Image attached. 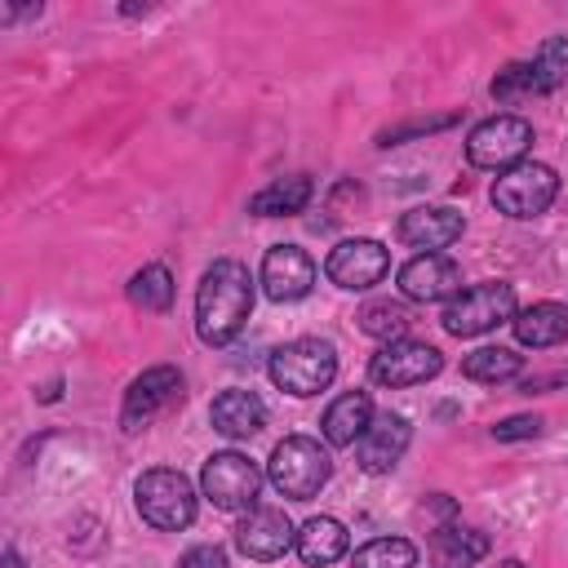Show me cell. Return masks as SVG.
I'll return each mask as SVG.
<instances>
[{
  "label": "cell",
  "instance_id": "1",
  "mask_svg": "<svg viewBox=\"0 0 568 568\" xmlns=\"http://www.w3.org/2000/svg\"><path fill=\"white\" fill-rule=\"evenodd\" d=\"M253 311V275L235 257H217L195 288V333L204 346H231Z\"/></svg>",
  "mask_w": 568,
  "mask_h": 568
},
{
  "label": "cell",
  "instance_id": "2",
  "mask_svg": "<svg viewBox=\"0 0 568 568\" xmlns=\"http://www.w3.org/2000/svg\"><path fill=\"white\" fill-rule=\"evenodd\" d=\"M328 475H333V457H328V448H324L320 439H311V435H288V439H280L275 453H271V462H266V479H271L275 493L288 497V501H311V497L328 484Z\"/></svg>",
  "mask_w": 568,
  "mask_h": 568
},
{
  "label": "cell",
  "instance_id": "3",
  "mask_svg": "<svg viewBox=\"0 0 568 568\" xmlns=\"http://www.w3.org/2000/svg\"><path fill=\"white\" fill-rule=\"evenodd\" d=\"M266 373H271V382L280 390L306 399V395H320V390L333 386V377H337V351L324 337H297V342H284L271 355Z\"/></svg>",
  "mask_w": 568,
  "mask_h": 568
},
{
  "label": "cell",
  "instance_id": "4",
  "mask_svg": "<svg viewBox=\"0 0 568 568\" xmlns=\"http://www.w3.org/2000/svg\"><path fill=\"white\" fill-rule=\"evenodd\" d=\"M133 506L160 532L191 528L195 524V484L182 470H169V466L142 470L138 484H133Z\"/></svg>",
  "mask_w": 568,
  "mask_h": 568
},
{
  "label": "cell",
  "instance_id": "5",
  "mask_svg": "<svg viewBox=\"0 0 568 568\" xmlns=\"http://www.w3.org/2000/svg\"><path fill=\"white\" fill-rule=\"evenodd\" d=\"M510 320H515V288L506 280L470 284L444 306V328L453 337H479V333L510 324Z\"/></svg>",
  "mask_w": 568,
  "mask_h": 568
},
{
  "label": "cell",
  "instance_id": "6",
  "mask_svg": "<svg viewBox=\"0 0 568 568\" xmlns=\"http://www.w3.org/2000/svg\"><path fill=\"white\" fill-rule=\"evenodd\" d=\"M555 195H559V178H555L550 164H537V160H519L515 169L497 173V182H493L497 213L519 217V222L546 213L555 204Z\"/></svg>",
  "mask_w": 568,
  "mask_h": 568
},
{
  "label": "cell",
  "instance_id": "7",
  "mask_svg": "<svg viewBox=\"0 0 568 568\" xmlns=\"http://www.w3.org/2000/svg\"><path fill=\"white\" fill-rule=\"evenodd\" d=\"M564 80H568V36H550L528 62H510L506 71H497L493 98L515 102V98H528V93H550Z\"/></svg>",
  "mask_w": 568,
  "mask_h": 568
},
{
  "label": "cell",
  "instance_id": "8",
  "mask_svg": "<svg viewBox=\"0 0 568 568\" xmlns=\"http://www.w3.org/2000/svg\"><path fill=\"white\" fill-rule=\"evenodd\" d=\"M528 146H532V124L519 115H488L466 133V160L493 173L515 169Z\"/></svg>",
  "mask_w": 568,
  "mask_h": 568
},
{
  "label": "cell",
  "instance_id": "9",
  "mask_svg": "<svg viewBox=\"0 0 568 568\" xmlns=\"http://www.w3.org/2000/svg\"><path fill=\"white\" fill-rule=\"evenodd\" d=\"M200 488H204V497H209L217 510H248V506H257L262 470H257V462H248L244 453L226 448V453H213V457L204 462Z\"/></svg>",
  "mask_w": 568,
  "mask_h": 568
},
{
  "label": "cell",
  "instance_id": "10",
  "mask_svg": "<svg viewBox=\"0 0 568 568\" xmlns=\"http://www.w3.org/2000/svg\"><path fill=\"white\" fill-rule=\"evenodd\" d=\"M444 368V355L426 342H413V337H395V342H382L377 355L368 359V377L377 386H390V390H404V386H422L430 382L435 373Z\"/></svg>",
  "mask_w": 568,
  "mask_h": 568
},
{
  "label": "cell",
  "instance_id": "11",
  "mask_svg": "<svg viewBox=\"0 0 568 568\" xmlns=\"http://www.w3.org/2000/svg\"><path fill=\"white\" fill-rule=\"evenodd\" d=\"M178 399H182V373L173 364H155V368H146L142 377L129 382L124 404H120V426L129 435H138V430H146Z\"/></svg>",
  "mask_w": 568,
  "mask_h": 568
},
{
  "label": "cell",
  "instance_id": "12",
  "mask_svg": "<svg viewBox=\"0 0 568 568\" xmlns=\"http://www.w3.org/2000/svg\"><path fill=\"white\" fill-rule=\"evenodd\" d=\"M235 546H240V555H248L257 564H271L288 546H297V528L288 524V515L280 506H248L235 524Z\"/></svg>",
  "mask_w": 568,
  "mask_h": 568
},
{
  "label": "cell",
  "instance_id": "13",
  "mask_svg": "<svg viewBox=\"0 0 568 568\" xmlns=\"http://www.w3.org/2000/svg\"><path fill=\"white\" fill-rule=\"evenodd\" d=\"M390 271V253L377 240H342L328 257H324V275L346 288V293H364L373 288L382 275Z\"/></svg>",
  "mask_w": 568,
  "mask_h": 568
},
{
  "label": "cell",
  "instance_id": "14",
  "mask_svg": "<svg viewBox=\"0 0 568 568\" xmlns=\"http://www.w3.org/2000/svg\"><path fill=\"white\" fill-rule=\"evenodd\" d=\"M315 284V262L297 244H275L262 257V293L271 302H302Z\"/></svg>",
  "mask_w": 568,
  "mask_h": 568
},
{
  "label": "cell",
  "instance_id": "15",
  "mask_svg": "<svg viewBox=\"0 0 568 568\" xmlns=\"http://www.w3.org/2000/svg\"><path fill=\"white\" fill-rule=\"evenodd\" d=\"M408 439H413L408 417H399V413H390V408H386V413H373L368 430H364L359 444H355V462H359V470H364V475H386V470L404 457Z\"/></svg>",
  "mask_w": 568,
  "mask_h": 568
},
{
  "label": "cell",
  "instance_id": "16",
  "mask_svg": "<svg viewBox=\"0 0 568 568\" xmlns=\"http://www.w3.org/2000/svg\"><path fill=\"white\" fill-rule=\"evenodd\" d=\"M399 293L408 302H453L462 293V271L444 253H417L413 262L399 266Z\"/></svg>",
  "mask_w": 568,
  "mask_h": 568
},
{
  "label": "cell",
  "instance_id": "17",
  "mask_svg": "<svg viewBox=\"0 0 568 568\" xmlns=\"http://www.w3.org/2000/svg\"><path fill=\"white\" fill-rule=\"evenodd\" d=\"M462 231H466V217L448 204H417L399 217V240L408 248H422V253L448 248L453 240H462Z\"/></svg>",
  "mask_w": 568,
  "mask_h": 568
},
{
  "label": "cell",
  "instance_id": "18",
  "mask_svg": "<svg viewBox=\"0 0 568 568\" xmlns=\"http://www.w3.org/2000/svg\"><path fill=\"white\" fill-rule=\"evenodd\" d=\"M368 422H373V399L364 390H346V395H337L324 408L320 430H324V444L328 448H351V444H359V435L368 430Z\"/></svg>",
  "mask_w": 568,
  "mask_h": 568
},
{
  "label": "cell",
  "instance_id": "19",
  "mask_svg": "<svg viewBox=\"0 0 568 568\" xmlns=\"http://www.w3.org/2000/svg\"><path fill=\"white\" fill-rule=\"evenodd\" d=\"M209 422H213V430L226 435V439H248V435L262 430L266 404H262L253 390H222V395L213 399V408H209Z\"/></svg>",
  "mask_w": 568,
  "mask_h": 568
},
{
  "label": "cell",
  "instance_id": "20",
  "mask_svg": "<svg viewBox=\"0 0 568 568\" xmlns=\"http://www.w3.org/2000/svg\"><path fill=\"white\" fill-rule=\"evenodd\" d=\"M510 328H515L519 346H532V351L559 346V342H568V306H559V302H532L528 311H515Z\"/></svg>",
  "mask_w": 568,
  "mask_h": 568
},
{
  "label": "cell",
  "instance_id": "21",
  "mask_svg": "<svg viewBox=\"0 0 568 568\" xmlns=\"http://www.w3.org/2000/svg\"><path fill=\"white\" fill-rule=\"evenodd\" d=\"M297 555L302 564L311 568H324V564H337L346 555V528L333 519V515H315L297 528Z\"/></svg>",
  "mask_w": 568,
  "mask_h": 568
},
{
  "label": "cell",
  "instance_id": "22",
  "mask_svg": "<svg viewBox=\"0 0 568 568\" xmlns=\"http://www.w3.org/2000/svg\"><path fill=\"white\" fill-rule=\"evenodd\" d=\"M311 178L306 173H293V178H275L271 186H262L257 195H248V213L257 217H284V213H302L306 200H311Z\"/></svg>",
  "mask_w": 568,
  "mask_h": 568
},
{
  "label": "cell",
  "instance_id": "23",
  "mask_svg": "<svg viewBox=\"0 0 568 568\" xmlns=\"http://www.w3.org/2000/svg\"><path fill=\"white\" fill-rule=\"evenodd\" d=\"M519 368H524V359H519L510 346H479V351H470V355L462 359V373H466L470 382H488V386L515 382Z\"/></svg>",
  "mask_w": 568,
  "mask_h": 568
},
{
  "label": "cell",
  "instance_id": "24",
  "mask_svg": "<svg viewBox=\"0 0 568 568\" xmlns=\"http://www.w3.org/2000/svg\"><path fill=\"white\" fill-rule=\"evenodd\" d=\"M129 302L142 306V311H169L173 306V275H169V266H160V262L142 266L129 280Z\"/></svg>",
  "mask_w": 568,
  "mask_h": 568
},
{
  "label": "cell",
  "instance_id": "25",
  "mask_svg": "<svg viewBox=\"0 0 568 568\" xmlns=\"http://www.w3.org/2000/svg\"><path fill=\"white\" fill-rule=\"evenodd\" d=\"M413 564H417V546L404 537H377L351 555V568H413Z\"/></svg>",
  "mask_w": 568,
  "mask_h": 568
},
{
  "label": "cell",
  "instance_id": "26",
  "mask_svg": "<svg viewBox=\"0 0 568 568\" xmlns=\"http://www.w3.org/2000/svg\"><path fill=\"white\" fill-rule=\"evenodd\" d=\"M435 550L439 555H448L453 564H479L484 555H488V537L479 532V528H462V524H448V528H439L435 532Z\"/></svg>",
  "mask_w": 568,
  "mask_h": 568
},
{
  "label": "cell",
  "instance_id": "27",
  "mask_svg": "<svg viewBox=\"0 0 568 568\" xmlns=\"http://www.w3.org/2000/svg\"><path fill=\"white\" fill-rule=\"evenodd\" d=\"M359 328L368 337H377V342H395V337L408 333V311L399 302H368L359 311Z\"/></svg>",
  "mask_w": 568,
  "mask_h": 568
},
{
  "label": "cell",
  "instance_id": "28",
  "mask_svg": "<svg viewBox=\"0 0 568 568\" xmlns=\"http://www.w3.org/2000/svg\"><path fill=\"white\" fill-rule=\"evenodd\" d=\"M537 430H541V417L537 413H515V417H506V422L493 426V439L510 444V439H532Z\"/></svg>",
  "mask_w": 568,
  "mask_h": 568
},
{
  "label": "cell",
  "instance_id": "29",
  "mask_svg": "<svg viewBox=\"0 0 568 568\" xmlns=\"http://www.w3.org/2000/svg\"><path fill=\"white\" fill-rule=\"evenodd\" d=\"M457 115H439V120H413V124H404V129H386L382 133V146H395V142H404V138H413V133H430V129H448Z\"/></svg>",
  "mask_w": 568,
  "mask_h": 568
},
{
  "label": "cell",
  "instance_id": "30",
  "mask_svg": "<svg viewBox=\"0 0 568 568\" xmlns=\"http://www.w3.org/2000/svg\"><path fill=\"white\" fill-rule=\"evenodd\" d=\"M178 568H226V550L222 546H191Z\"/></svg>",
  "mask_w": 568,
  "mask_h": 568
},
{
  "label": "cell",
  "instance_id": "31",
  "mask_svg": "<svg viewBox=\"0 0 568 568\" xmlns=\"http://www.w3.org/2000/svg\"><path fill=\"white\" fill-rule=\"evenodd\" d=\"M564 382H568V368L546 373V377H528V382H524V390H546V386H564Z\"/></svg>",
  "mask_w": 568,
  "mask_h": 568
},
{
  "label": "cell",
  "instance_id": "32",
  "mask_svg": "<svg viewBox=\"0 0 568 568\" xmlns=\"http://www.w3.org/2000/svg\"><path fill=\"white\" fill-rule=\"evenodd\" d=\"M4 568H22V559H18V550H13V546L4 550Z\"/></svg>",
  "mask_w": 568,
  "mask_h": 568
},
{
  "label": "cell",
  "instance_id": "33",
  "mask_svg": "<svg viewBox=\"0 0 568 568\" xmlns=\"http://www.w3.org/2000/svg\"><path fill=\"white\" fill-rule=\"evenodd\" d=\"M501 568H524V564H519V559H506V564H501Z\"/></svg>",
  "mask_w": 568,
  "mask_h": 568
}]
</instances>
